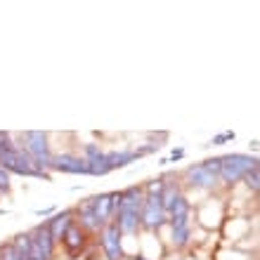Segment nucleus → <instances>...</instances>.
Masks as SVG:
<instances>
[{
    "mask_svg": "<svg viewBox=\"0 0 260 260\" xmlns=\"http://www.w3.org/2000/svg\"><path fill=\"white\" fill-rule=\"evenodd\" d=\"M88 161V168H90V175H109L111 173V166H109V161H107V151H100L97 156H92V158H85Z\"/></svg>",
    "mask_w": 260,
    "mask_h": 260,
    "instance_id": "nucleus-16",
    "label": "nucleus"
},
{
    "mask_svg": "<svg viewBox=\"0 0 260 260\" xmlns=\"http://www.w3.org/2000/svg\"><path fill=\"white\" fill-rule=\"evenodd\" d=\"M52 211H55V208H45V211H36V213H38V215H50Z\"/></svg>",
    "mask_w": 260,
    "mask_h": 260,
    "instance_id": "nucleus-26",
    "label": "nucleus"
},
{
    "mask_svg": "<svg viewBox=\"0 0 260 260\" xmlns=\"http://www.w3.org/2000/svg\"><path fill=\"white\" fill-rule=\"evenodd\" d=\"M204 166L213 173V175H218V178H220V156H218V158H208V161H204Z\"/></svg>",
    "mask_w": 260,
    "mask_h": 260,
    "instance_id": "nucleus-23",
    "label": "nucleus"
},
{
    "mask_svg": "<svg viewBox=\"0 0 260 260\" xmlns=\"http://www.w3.org/2000/svg\"><path fill=\"white\" fill-rule=\"evenodd\" d=\"M10 187H12V182H10V173L0 168V194H7L10 192Z\"/></svg>",
    "mask_w": 260,
    "mask_h": 260,
    "instance_id": "nucleus-22",
    "label": "nucleus"
},
{
    "mask_svg": "<svg viewBox=\"0 0 260 260\" xmlns=\"http://www.w3.org/2000/svg\"><path fill=\"white\" fill-rule=\"evenodd\" d=\"M102 251L109 260H121L123 258V246H121V230L116 227V222L102 230Z\"/></svg>",
    "mask_w": 260,
    "mask_h": 260,
    "instance_id": "nucleus-7",
    "label": "nucleus"
},
{
    "mask_svg": "<svg viewBox=\"0 0 260 260\" xmlns=\"http://www.w3.org/2000/svg\"><path fill=\"white\" fill-rule=\"evenodd\" d=\"M182 156H185V149H175V151H173V154H171V156L166 158L164 164H171V161H180V158H182Z\"/></svg>",
    "mask_w": 260,
    "mask_h": 260,
    "instance_id": "nucleus-25",
    "label": "nucleus"
},
{
    "mask_svg": "<svg viewBox=\"0 0 260 260\" xmlns=\"http://www.w3.org/2000/svg\"><path fill=\"white\" fill-rule=\"evenodd\" d=\"M71 220H74V213L71 211H62V213H57V215H52L50 220H45V222H48V230H50V237H52L55 244L57 241H62V237L67 234V230L74 225Z\"/></svg>",
    "mask_w": 260,
    "mask_h": 260,
    "instance_id": "nucleus-12",
    "label": "nucleus"
},
{
    "mask_svg": "<svg viewBox=\"0 0 260 260\" xmlns=\"http://www.w3.org/2000/svg\"><path fill=\"white\" fill-rule=\"evenodd\" d=\"M52 171L69 173V175H90L88 161L81 156H71V154H59L52 156Z\"/></svg>",
    "mask_w": 260,
    "mask_h": 260,
    "instance_id": "nucleus-8",
    "label": "nucleus"
},
{
    "mask_svg": "<svg viewBox=\"0 0 260 260\" xmlns=\"http://www.w3.org/2000/svg\"><path fill=\"white\" fill-rule=\"evenodd\" d=\"M137 156L135 149H121V151H107V161H109L111 171H116V168H125L128 164H133Z\"/></svg>",
    "mask_w": 260,
    "mask_h": 260,
    "instance_id": "nucleus-14",
    "label": "nucleus"
},
{
    "mask_svg": "<svg viewBox=\"0 0 260 260\" xmlns=\"http://www.w3.org/2000/svg\"><path fill=\"white\" fill-rule=\"evenodd\" d=\"M142 201H144V192L137 187H128L123 192H118L116 199V227L121 230V234H133L140 225V211H142Z\"/></svg>",
    "mask_w": 260,
    "mask_h": 260,
    "instance_id": "nucleus-1",
    "label": "nucleus"
},
{
    "mask_svg": "<svg viewBox=\"0 0 260 260\" xmlns=\"http://www.w3.org/2000/svg\"><path fill=\"white\" fill-rule=\"evenodd\" d=\"M28 239H31V258L34 260H52V255H55V241L50 237L48 222L36 225L34 230L28 232Z\"/></svg>",
    "mask_w": 260,
    "mask_h": 260,
    "instance_id": "nucleus-5",
    "label": "nucleus"
},
{
    "mask_svg": "<svg viewBox=\"0 0 260 260\" xmlns=\"http://www.w3.org/2000/svg\"><path fill=\"white\" fill-rule=\"evenodd\" d=\"M24 149H26V154L31 158H34V164L38 171L48 173L52 171V154H50V144H48V135L45 133H41V130H28V133H24Z\"/></svg>",
    "mask_w": 260,
    "mask_h": 260,
    "instance_id": "nucleus-3",
    "label": "nucleus"
},
{
    "mask_svg": "<svg viewBox=\"0 0 260 260\" xmlns=\"http://www.w3.org/2000/svg\"><path fill=\"white\" fill-rule=\"evenodd\" d=\"M171 222V239L175 248H185L189 244V237H192V227H189V215H180V218H168Z\"/></svg>",
    "mask_w": 260,
    "mask_h": 260,
    "instance_id": "nucleus-10",
    "label": "nucleus"
},
{
    "mask_svg": "<svg viewBox=\"0 0 260 260\" xmlns=\"http://www.w3.org/2000/svg\"><path fill=\"white\" fill-rule=\"evenodd\" d=\"M0 260H21V255L12 244H5V246H0Z\"/></svg>",
    "mask_w": 260,
    "mask_h": 260,
    "instance_id": "nucleus-20",
    "label": "nucleus"
},
{
    "mask_svg": "<svg viewBox=\"0 0 260 260\" xmlns=\"http://www.w3.org/2000/svg\"><path fill=\"white\" fill-rule=\"evenodd\" d=\"M168 222V215L164 211L161 197H144L142 211H140V225H144L147 230H161Z\"/></svg>",
    "mask_w": 260,
    "mask_h": 260,
    "instance_id": "nucleus-6",
    "label": "nucleus"
},
{
    "mask_svg": "<svg viewBox=\"0 0 260 260\" xmlns=\"http://www.w3.org/2000/svg\"><path fill=\"white\" fill-rule=\"evenodd\" d=\"M78 215H81V227H85V230H92V232L104 230V225L97 220L95 211H92V199H85V201L78 206Z\"/></svg>",
    "mask_w": 260,
    "mask_h": 260,
    "instance_id": "nucleus-13",
    "label": "nucleus"
},
{
    "mask_svg": "<svg viewBox=\"0 0 260 260\" xmlns=\"http://www.w3.org/2000/svg\"><path fill=\"white\" fill-rule=\"evenodd\" d=\"M100 151H102V149H100L97 144L90 142V144H85V156H83V158H92V156H97Z\"/></svg>",
    "mask_w": 260,
    "mask_h": 260,
    "instance_id": "nucleus-24",
    "label": "nucleus"
},
{
    "mask_svg": "<svg viewBox=\"0 0 260 260\" xmlns=\"http://www.w3.org/2000/svg\"><path fill=\"white\" fill-rule=\"evenodd\" d=\"M166 215L168 218H180V215H189V204H187V199L182 197V194H178V197L171 201V206L166 208Z\"/></svg>",
    "mask_w": 260,
    "mask_h": 260,
    "instance_id": "nucleus-17",
    "label": "nucleus"
},
{
    "mask_svg": "<svg viewBox=\"0 0 260 260\" xmlns=\"http://www.w3.org/2000/svg\"><path fill=\"white\" fill-rule=\"evenodd\" d=\"M0 168L7 171L10 175H26V178H41V180H50V173H43L36 168L34 158L26 154L24 147H14V149H0Z\"/></svg>",
    "mask_w": 260,
    "mask_h": 260,
    "instance_id": "nucleus-2",
    "label": "nucleus"
},
{
    "mask_svg": "<svg viewBox=\"0 0 260 260\" xmlns=\"http://www.w3.org/2000/svg\"><path fill=\"white\" fill-rule=\"evenodd\" d=\"M234 130H225V133H220V135H215L211 140V142H208V147H220V144H225V142H232L234 140Z\"/></svg>",
    "mask_w": 260,
    "mask_h": 260,
    "instance_id": "nucleus-21",
    "label": "nucleus"
},
{
    "mask_svg": "<svg viewBox=\"0 0 260 260\" xmlns=\"http://www.w3.org/2000/svg\"><path fill=\"white\" fill-rule=\"evenodd\" d=\"M62 241H64V246H67L71 253H78V251L83 248V244H85V234H83L78 227L71 225L67 230V234L62 237Z\"/></svg>",
    "mask_w": 260,
    "mask_h": 260,
    "instance_id": "nucleus-15",
    "label": "nucleus"
},
{
    "mask_svg": "<svg viewBox=\"0 0 260 260\" xmlns=\"http://www.w3.org/2000/svg\"><path fill=\"white\" fill-rule=\"evenodd\" d=\"M244 182H246V187L251 189V192H258L260 189V168L255 166V168H251V171L244 175Z\"/></svg>",
    "mask_w": 260,
    "mask_h": 260,
    "instance_id": "nucleus-19",
    "label": "nucleus"
},
{
    "mask_svg": "<svg viewBox=\"0 0 260 260\" xmlns=\"http://www.w3.org/2000/svg\"><path fill=\"white\" fill-rule=\"evenodd\" d=\"M12 246L19 251V255H31V239H28V234H17Z\"/></svg>",
    "mask_w": 260,
    "mask_h": 260,
    "instance_id": "nucleus-18",
    "label": "nucleus"
},
{
    "mask_svg": "<svg viewBox=\"0 0 260 260\" xmlns=\"http://www.w3.org/2000/svg\"><path fill=\"white\" fill-rule=\"evenodd\" d=\"M116 199H118V192H107V194H97V197H92V211H95L97 220H100L104 227L109 225L111 215H114V211H116Z\"/></svg>",
    "mask_w": 260,
    "mask_h": 260,
    "instance_id": "nucleus-9",
    "label": "nucleus"
},
{
    "mask_svg": "<svg viewBox=\"0 0 260 260\" xmlns=\"http://www.w3.org/2000/svg\"><path fill=\"white\" fill-rule=\"evenodd\" d=\"M187 178H189V185L201 187V189H211V187L218 185V175H213L204 164L189 166L187 168Z\"/></svg>",
    "mask_w": 260,
    "mask_h": 260,
    "instance_id": "nucleus-11",
    "label": "nucleus"
},
{
    "mask_svg": "<svg viewBox=\"0 0 260 260\" xmlns=\"http://www.w3.org/2000/svg\"><path fill=\"white\" fill-rule=\"evenodd\" d=\"M258 166V158L248 154H227L220 156V178L225 182H239L251 168Z\"/></svg>",
    "mask_w": 260,
    "mask_h": 260,
    "instance_id": "nucleus-4",
    "label": "nucleus"
}]
</instances>
